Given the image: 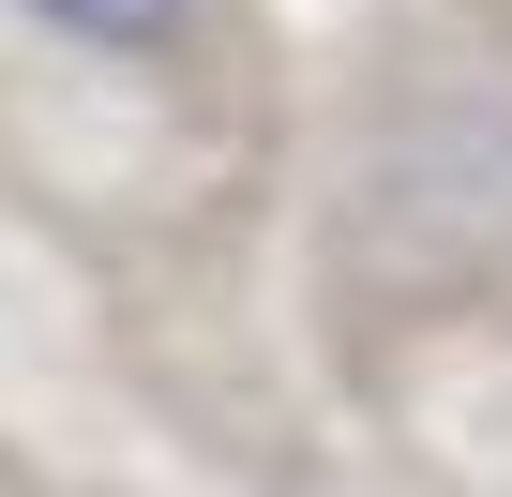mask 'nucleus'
I'll list each match as a JSON object with an SVG mask.
<instances>
[{
    "instance_id": "f257e3e1",
    "label": "nucleus",
    "mask_w": 512,
    "mask_h": 497,
    "mask_svg": "<svg viewBox=\"0 0 512 497\" xmlns=\"http://www.w3.org/2000/svg\"><path fill=\"white\" fill-rule=\"evenodd\" d=\"M31 31H61V46H106V61H181L196 46V0H16Z\"/></svg>"
}]
</instances>
